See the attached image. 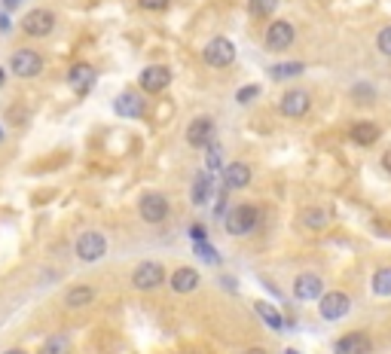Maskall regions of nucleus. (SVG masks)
<instances>
[{
    "label": "nucleus",
    "mask_w": 391,
    "mask_h": 354,
    "mask_svg": "<svg viewBox=\"0 0 391 354\" xmlns=\"http://www.w3.org/2000/svg\"><path fill=\"white\" fill-rule=\"evenodd\" d=\"M211 189H214V177H211V171H199V174H196V180H193V189H190V199H193V205H208Z\"/></svg>",
    "instance_id": "21"
},
{
    "label": "nucleus",
    "mask_w": 391,
    "mask_h": 354,
    "mask_svg": "<svg viewBox=\"0 0 391 354\" xmlns=\"http://www.w3.org/2000/svg\"><path fill=\"white\" fill-rule=\"evenodd\" d=\"M138 211L147 223H163L168 217V199L163 192H147V196L138 202Z\"/></svg>",
    "instance_id": "10"
},
{
    "label": "nucleus",
    "mask_w": 391,
    "mask_h": 354,
    "mask_svg": "<svg viewBox=\"0 0 391 354\" xmlns=\"http://www.w3.org/2000/svg\"><path fill=\"white\" fill-rule=\"evenodd\" d=\"M220 165H224V147L217 141H211L205 147V171H220Z\"/></svg>",
    "instance_id": "25"
},
{
    "label": "nucleus",
    "mask_w": 391,
    "mask_h": 354,
    "mask_svg": "<svg viewBox=\"0 0 391 354\" xmlns=\"http://www.w3.org/2000/svg\"><path fill=\"white\" fill-rule=\"evenodd\" d=\"M113 110L126 119H138V117H144V98L135 95V92H122V95H117V101H113Z\"/></svg>",
    "instance_id": "15"
},
{
    "label": "nucleus",
    "mask_w": 391,
    "mask_h": 354,
    "mask_svg": "<svg viewBox=\"0 0 391 354\" xmlns=\"http://www.w3.org/2000/svg\"><path fill=\"white\" fill-rule=\"evenodd\" d=\"M285 354H297V351H285Z\"/></svg>",
    "instance_id": "37"
},
{
    "label": "nucleus",
    "mask_w": 391,
    "mask_h": 354,
    "mask_svg": "<svg viewBox=\"0 0 391 354\" xmlns=\"http://www.w3.org/2000/svg\"><path fill=\"white\" fill-rule=\"evenodd\" d=\"M138 83H141L144 92L156 95V92H165L168 89V83H172V71H168L165 65H150V67H144V71H141Z\"/></svg>",
    "instance_id": "9"
},
{
    "label": "nucleus",
    "mask_w": 391,
    "mask_h": 354,
    "mask_svg": "<svg viewBox=\"0 0 391 354\" xmlns=\"http://www.w3.org/2000/svg\"><path fill=\"white\" fill-rule=\"evenodd\" d=\"M10 71L15 76H22V80H31V76H37L43 71V58L37 56L34 49H19V52H13V58H10Z\"/></svg>",
    "instance_id": "5"
},
{
    "label": "nucleus",
    "mask_w": 391,
    "mask_h": 354,
    "mask_svg": "<svg viewBox=\"0 0 391 354\" xmlns=\"http://www.w3.org/2000/svg\"><path fill=\"white\" fill-rule=\"evenodd\" d=\"M202 61L208 67H229L235 61L233 40H226V37H214V40H208L202 49Z\"/></svg>",
    "instance_id": "2"
},
{
    "label": "nucleus",
    "mask_w": 391,
    "mask_h": 354,
    "mask_svg": "<svg viewBox=\"0 0 391 354\" xmlns=\"http://www.w3.org/2000/svg\"><path fill=\"white\" fill-rule=\"evenodd\" d=\"M351 95H355L358 101H373V98H376V89H373V86H364V83H361V86H355V92H351Z\"/></svg>",
    "instance_id": "31"
},
{
    "label": "nucleus",
    "mask_w": 391,
    "mask_h": 354,
    "mask_svg": "<svg viewBox=\"0 0 391 354\" xmlns=\"http://www.w3.org/2000/svg\"><path fill=\"white\" fill-rule=\"evenodd\" d=\"M67 80L76 92H89V86L95 83V67L86 65V61H76V65L67 71Z\"/></svg>",
    "instance_id": "18"
},
{
    "label": "nucleus",
    "mask_w": 391,
    "mask_h": 354,
    "mask_svg": "<svg viewBox=\"0 0 391 354\" xmlns=\"http://www.w3.org/2000/svg\"><path fill=\"white\" fill-rule=\"evenodd\" d=\"M254 98H260V86H244V89L235 92V101L239 104H251Z\"/></svg>",
    "instance_id": "29"
},
{
    "label": "nucleus",
    "mask_w": 391,
    "mask_h": 354,
    "mask_svg": "<svg viewBox=\"0 0 391 354\" xmlns=\"http://www.w3.org/2000/svg\"><path fill=\"white\" fill-rule=\"evenodd\" d=\"M3 354H28V351H22V348H10V351H3Z\"/></svg>",
    "instance_id": "36"
},
{
    "label": "nucleus",
    "mask_w": 391,
    "mask_h": 354,
    "mask_svg": "<svg viewBox=\"0 0 391 354\" xmlns=\"http://www.w3.org/2000/svg\"><path fill=\"white\" fill-rule=\"evenodd\" d=\"M373 342L364 330H351L342 339H336V354H370Z\"/></svg>",
    "instance_id": "14"
},
{
    "label": "nucleus",
    "mask_w": 391,
    "mask_h": 354,
    "mask_svg": "<svg viewBox=\"0 0 391 354\" xmlns=\"http://www.w3.org/2000/svg\"><path fill=\"white\" fill-rule=\"evenodd\" d=\"M214 141V119L211 117H196L187 126V144L190 147H208Z\"/></svg>",
    "instance_id": "13"
},
{
    "label": "nucleus",
    "mask_w": 391,
    "mask_h": 354,
    "mask_svg": "<svg viewBox=\"0 0 391 354\" xmlns=\"http://www.w3.org/2000/svg\"><path fill=\"white\" fill-rule=\"evenodd\" d=\"M138 3H141L144 10H165L168 0H138Z\"/></svg>",
    "instance_id": "32"
},
{
    "label": "nucleus",
    "mask_w": 391,
    "mask_h": 354,
    "mask_svg": "<svg viewBox=\"0 0 391 354\" xmlns=\"http://www.w3.org/2000/svg\"><path fill=\"white\" fill-rule=\"evenodd\" d=\"M74 251L83 263H95V260H101L107 253V238L101 233H83L80 238H76Z\"/></svg>",
    "instance_id": "4"
},
{
    "label": "nucleus",
    "mask_w": 391,
    "mask_h": 354,
    "mask_svg": "<svg viewBox=\"0 0 391 354\" xmlns=\"http://www.w3.org/2000/svg\"><path fill=\"white\" fill-rule=\"evenodd\" d=\"M242 354H269V351H266L263 345H248V348H244Z\"/></svg>",
    "instance_id": "33"
},
{
    "label": "nucleus",
    "mask_w": 391,
    "mask_h": 354,
    "mask_svg": "<svg viewBox=\"0 0 391 354\" xmlns=\"http://www.w3.org/2000/svg\"><path fill=\"white\" fill-rule=\"evenodd\" d=\"M382 168H385V171L391 174V150L385 153V156H382Z\"/></svg>",
    "instance_id": "34"
},
{
    "label": "nucleus",
    "mask_w": 391,
    "mask_h": 354,
    "mask_svg": "<svg viewBox=\"0 0 391 354\" xmlns=\"http://www.w3.org/2000/svg\"><path fill=\"white\" fill-rule=\"evenodd\" d=\"M0 137H3V132H0Z\"/></svg>",
    "instance_id": "38"
},
{
    "label": "nucleus",
    "mask_w": 391,
    "mask_h": 354,
    "mask_svg": "<svg viewBox=\"0 0 391 354\" xmlns=\"http://www.w3.org/2000/svg\"><path fill=\"white\" fill-rule=\"evenodd\" d=\"M254 312L260 314V318H263V324L269 327V330H281V327H285V318H281V314L275 312L272 305H266V303H254Z\"/></svg>",
    "instance_id": "24"
},
{
    "label": "nucleus",
    "mask_w": 391,
    "mask_h": 354,
    "mask_svg": "<svg viewBox=\"0 0 391 354\" xmlns=\"http://www.w3.org/2000/svg\"><path fill=\"white\" fill-rule=\"evenodd\" d=\"M22 31L28 37H46L56 31V15L49 10H31L25 19H22Z\"/></svg>",
    "instance_id": "8"
},
{
    "label": "nucleus",
    "mask_w": 391,
    "mask_h": 354,
    "mask_svg": "<svg viewBox=\"0 0 391 354\" xmlns=\"http://www.w3.org/2000/svg\"><path fill=\"white\" fill-rule=\"evenodd\" d=\"M251 183V168L244 162H229L224 168V187L226 189H244Z\"/></svg>",
    "instance_id": "16"
},
{
    "label": "nucleus",
    "mask_w": 391,
    "mask_h": 354,
    "mask_svg": "<svg viewBox=\"0 0 391 354\" xmlns=\"http://www.w3.org/2000/svg\"><path fill=\"white\" fill-rule=\"evenodd\" d=\"M351 309V299L349 294H342V290H331V294H324L318 299V312L324 321H342Z\"/></svg>",
    "instance_id": "3"
},
{
    "label": "nucleus",
    "mask_w": 391,
    "mask_h": 354,
    "mask_svg": "<svg viewBox=\"0 0 391 354\" xmlns=\"http://www.w3.org/2000/svg\"><path fill=\"white\" fill-rule=\"evenodd\" d=\"M373 294L376 296H391V266L379 269V272L373 275Z\"/></svg>",
    "instance_id": "27"
},
{
    "label": "nucleus",
    "mask_w": 391,
    "mask_h": 354,
    "mask_svg": "<svg viewBox=\"0 0 391 354\" xmlns=\"http://www.w3.org/2000/svg\"><path fill=\"white\" fill-rule=\"evenodd\" d=\"M40 354H71V339H67V336H61V333L49 336V339L43 342Z\"/></svg>",
    "instance_id": "26"
},
{
    "label": "nucleus",
    "mask_w": 391,
    "mask_h": 354,
    "mask_svg": "<svg viewBox=\"0 0 391 354\" xmlns=\"http://www.w3.org/2000/svg\"><path fill=\"white\" fill-rule=\"evenodd\" d=\"M92 299H95V287L92 284H76L65 294V305L67 309H86V305H92Z\"/></svg>",
    "instance_id": "20"
},
{
    "label": "nucleus",
    "mask_w": 391,
    "mask_h": 354,
    "mask_svg": "<svg viewBox=\"0 0 391 354\" xmlns=\"http://www.w3.org/2000/svg\"><path fill=\"white\" fill-rule=\"evenodd\" d=\"M376 46H379V52H382V56H391V25L379 31V37H376Z\"/></svg>",
    "instance_id": "30"
},
{
    "label": "nucleus",
    "mask_w": 391,
    "mask_h": 354,
    "mask_svg": "<svg viewBox=\"0 0 391 354\" xmlns=\"http://www.w3.org/2000/svg\"><path fill=\"white\" fill-rule=\"evenodd\" d=\"M349 135H351V141H355L358 147H370V144H376V141H379L382 128L376 126V122H355Z\"/></svg>",
    "instance_id": "19"
},
{
    "label": "nucleus",
    "mask_w": 391,
    "mask_h": 354,
    "mask_svg": "<svg viewBox=\"0 0 391 354\" xmlns=\"http://www.w3.org/2000/svg\"><path fill=\"white\" fill-rule=\"evenodd\" d=\"M303 71H306V67L300 65V61H285V65L269 67V76H272V80H294V76H300Z\"/></svg>",
    "instance_id": "23"
},
{
    "label": "nucleus",
    "mask_w": 391,
    "mask_h": 354,
    "mask_svg": "<svg viewBox=\"0 0 391 354\" xmlns=\"http://www.w3.org/2000/svg\"><path fill=\"white\" fill-rule=\"evenodd\" d=\"M294 296H297V299H303V303H318V299L324 296V284H321L318 275L303 272L300 278L294 281Z\"/></svg>",
    "instance_id": "12"
},
{
    "label": "nucleus",
    "mask_w": 391,
    "mask_h": 354,
    "mask_svg": "<svg viewBox=\"0 0 391 354\" xmlns=\"http://www.w3.org/2000/svg\"><path fill=\"white\" fill-rule=\"evenodd\" d=\"M15 3H19V0H3V6H6V10H13Z\"/></svg>",
    "instance_id": "35"
},
{
    "label": "nucleus",
    "mask_w": 391,
    "mask_h": 354,
    "mask_svg": "<svg viewBox=\"0 0 391 354\" xmlns=\"http://www.w3.org/2000/svg\"><path fill=\"white\" fill-rule=\"evenodd\" d=\"M199 287V272L190 266H181L172 272V290L174 294H193V290Z\"/></svg>",
    "instance_id": "17"
},
{
    "label": "nucleus",
    "mask_w": 391,
    "mask_h": 354,
    "mask_svg": "<svg viewBox=\"0 0 391 354\" xmlns=\"http://www.w3.org/2000/svg\"><path fill=\"white\" fill-rule=\"evenodd\" d=\"M260 226V208L257 205H235L233 211L226 214V233L229 235H251Z\"/></svg>",
    "instance_id": "1"
},
{
    "label": "nucleus",
    "mask_w": 391,
    "mask_h": 354,
    "mask_svg": "<svg viewBox=\"0 0 391 354\" xmlns=\"http://www.w3.org/2000/svg\"><path fill=\"white\" fill-rule=\"evenodd\" d=\"M278 110L285 113V117H290V119H300V117H306V113L312 110V95L309 92H303V89H290V92L281 95Z\"/></svg>",
    "instance_id": "6"
},
{
    "label": "nucleus",
    "mask_w": 391,
    "mask_h": 354,
    "mask_svg": "<svg viewBox=\"0 0 391 354\" xmlns=\"http://www.w3.org/2000/svg\"><path fill=\"white\" fill-rule=\"evenodd\" d=\"M163 281H165V269H163V263H153V260L135 266V272H132V284L138 290H156Z\"/></svg>",
    "instance_id": "7"
},
{
    "label": "nucleus",
    "mask_w": 391,
    "mask_h": 354,
    "mask_svg": "<svg viewBox=\"0 0 391 354\" xmlns=\"http://www.w3.org/2000/svg\"><path fill=\"white\" fill-rule=\"evenodd\" d=\"M294 37H297V31L290 22H272L269 31H266V49H272V52H285L290 43H294Z\"/></svg>",
    "instance_id": "11"
},
{
    "label": "nucleus",
    "mask_w": 391,
    "mask_h": 354,
    "mask_svg": "<svg viewBox=\"0 0 391 354\" xmlns=\"http://www.w3.org/2000/svg\"><path fill=\"white\" fill-rule=\"evenodd\" d=\"M303 226L309 229V233H321V229L327 226V211H321V208H306L303 211Z\"/></svg>",
    "instance_id": "22"
},
{
    "label": "nucleus",
    "mask_w": 391,
    "mask_h": 354,
    "mask_svg": "<svg viewBox=\"0 0 391 354\" xmlns=\"http://www.w3.org/2000/svg\"><path fill=\"white\" fill-rule=\"evenodd\" d=\"M278 10V0H248V12L254 19H266L269 12Z\"/></svg>",
    "instance_id": "28"
}]
</instances>
